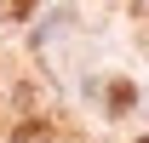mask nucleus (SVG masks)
<instances>
[{
    "label": "nucleus",
    "instance_id": "nucleus-1",
    "mask_svg": "<svg viewBox=\"0 0 149 143\" xmlns=\"http://www.w3.org/2000/svg\"><path fill=\"white\" fill-rule=\"evenodd\" d=\"M52 132H57L52 120H17L12 126V143H40V137H52Z\"/></svg>",
    "mask_w": 149,
    "mask_h": 143
},
{
    "label": "nucleus",
    "instance_id": "nucleus-2",
    "mask_svg": "<svg viewBox=\"0 0 149 143\" xmlns=\"http://www.w3.org/2000/svg\"><path fill=\"white\" fill-rule=\"evenodd\" d=\"M132 103H138V92H132L126 80H115V86H109V109H115V115H126Z\"/></svg>",
    "mask_w": 149,
    "mask_h": 143
},
{
    "label": "nucleus",
    "instance_id": "nucleus-3",
    "mask_svg": "<svg viewBox=\"0 0 149 143\" xmlns=\"http://www.w3.org/2000/svg\"><path fill=\"white\" fill-rule=\"evenodd\" d=\"M29 17V0H6V23H23Z\"/></svg>",
    "mask_w": 149,
    "mask_h": 143
}]
</instances>
